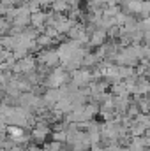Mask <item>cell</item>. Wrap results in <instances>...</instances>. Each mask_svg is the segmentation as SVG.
<instances>
[{
    "label": "cell",
    "mask_w": 150,
    "mask_h": 151,
    "mask_svg": "<svg viewBox=\"0 0 150 151\" xmlns=\"http://www.w3.org/2000/svg\"><path fill=\"white\" fill-rule=\"evenodd\" d=\"M39 62H41V63H44V65L55 67V65L60 62V58H58V53H57V51L48 49V51H44V53H41V55H39Z\"/></svg>",
    "instance_id": "cell-1"
},
{
    "label": "cell",
    "mask_w": 150,
    "mask_h": 151,
    "mask_svg": "<svg viewBox=\"0 0 150 151\" xmlns=\"http://www.w3.org/2000/svg\"><path fill=\"white\" fill-rule=\"evenodd\" d=\"M66 72H64V69H57L53 74L50 76V79H48V84L51 86V88H57V86H60L62 83H66Z\"/></svg>",
    "instance_id": "cell-2"
},
{
    "label": "cell",
    "mask_w": 150,
    "mask_h": 151,
    "mask_svg": "<svg viewBox=\"0 0 150 151\" xmlns=\"http://www.w3.org/2000/svg\"><path fill=\"white\" fill-rule=\"evenodd\" d=\"M44 21H46V14L36 11V12H30V25L36 28V30H42L44 28Z\"/></svg>",
    "instance_id": "cell-3"
},
{
    "label": "cell",
    "mask_w": 150,
    "mask_h": 151,
    "mask_svg": "<svg viewBox=\"0 0 150 151\" xmlns=\"http://www.w3.org/2000/svg\"><path fill=\"white\" fill-rule=\"evenodd\" d=\"M90 79H92V76L88 74L87 70H74V77H73L74 86H83V84H87Z\"/></svg>",
    "instance_id": "cell-4"
},
{
    "label": "cell",
    "mask_w": 150,
    "mask_h": 151,
    "mask_svg": "<svg viewBox=\"0 0 150 151\" xmlns=\"http://www.w3.org/2000/svg\"><path fill=\"white\" fill-rule=\"evenodd\" d=\"M108 39V35H106V30H95L92 35H90V44L92 46H101V44H104V40Z\"/></svg>",
    "instance_id": "cell-5"
},
{
    "label": "cell",
    "mask_w": 150,
    "mask_h": 151,
    "mask_svg": "<svg viewBox=\"0 0 150 151\" xmlns=\"http://www.w3.org/2000/svg\"><path fill=\"white\" fill-rule=\"evenodd\" d=\"M58 99H60V95H58V90H55V88H53V90H48V91H46V95H44L42 102H44V104H48V106H53V104H55Z\"/></svg>",
    "instance_id": "cell-6"
},
{
    "label": "cell",
    "mask_w": 150,
    "mask_h": 151,
    "mask_svg": "<svg viewBox=\"0 0 150 151\" xmlns=\"http://www.w3.org/2000/svg\"><path fill=\"white\" fill-rule=\"evenodd\" d=\"M51 9L55 11V12H67L71 7H69V4H67V0H53L51 2Z\"/></svg>",
    "instance_id": "cell-7"
},
{
    "label": "cell",
    "mask_w": 150,
    "mask_h": 151,
    "mask_svg": "<svg viewBox=\"0 0 150 151\" xmlns=\"http://www.w3.org/2000/svg\"><path fill=\"white\" fill-rule=\"evenodd\" d=\"M48 132H50V128H48L46 125H37V127L34 128V139L42 141V139L48 135Z\"/></svg>",
    "instance_id": "cell-8"
},
{
    "label": "cell",
    "mask_w": 150,
    "mask_h": 151,
    "mask_svg": "<svg viewBox=\"0 0 150 151\" xmlns=\"http://www.w3.org/2000/svg\"><path fill=\"white\" fill-rule=\"evenodd\" d=\"M9 28H11V21L7 18H0V35L2 34H7Z\"/></svg>",
    "instance_id": "cell-9"
},
{
    "label": "cell",
    "mask_w": 150,
    "mask_h": 151,
    "mask_svg": "<svg viewBox=\"0 0 150 151\" xmlns=\"http://www.w3.org/2000/svg\"><path fill=\"white\" fill-rule=\"evenodd\" d=\"M66 137H67V132H53V141H57V142L66 141Z\"/></svg>",
    "instance_id": "cell-10"
},
{
    "label": "cell",
    "mask_w": 150,
    "mask_h": 151,
    "mask_svg": "<svg viewBox=\"0 0 150 151\" xmlns=\"http://www.w3.org/2000/svg\"><path fill=\"white\" fill-rule=\"evenodd\" d=\"M46 151H60V142L53 141L51 144H48V146H46Z\"/></svg>",
    "instance_id": "cell-11"
},
{
    "label": "cell",
    "mask_w": 150,
    "mask_h": 151,
    "mask_svg": "<svg viewBox=\"0 0 150 151\" xmlns=\"http://www.w3.org/2000/svg\"><path fill=\"white\" fill-rule=\"evenodd\" d=\"M5 128H7V123H4V121L0 119V134H2V132H5Z\"/></svg>",
    "instance_id": "cell-12"
}]
</instances>
